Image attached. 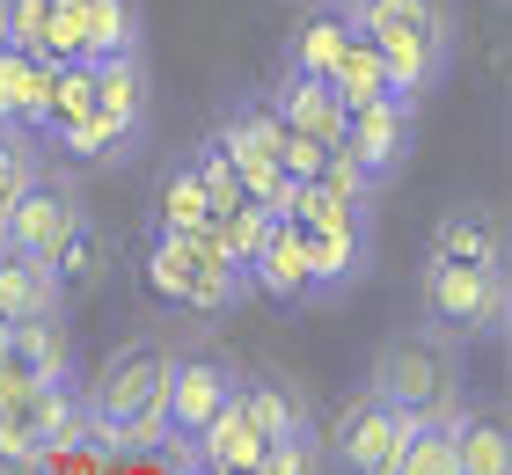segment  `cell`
<instances>
[{
  "instance_id": "6da1fadb",
  "label": "cell",
  "mask_w": 512,
  "mask_h": 475,
  "mask_svg": "<svg viewBox=\"0 0 512 475\" xmlns=\"http://www.w3.org/2000/svg\"><path fill=\"white\" fill-rule=\"evenodd\" d=\"M359 388H374L381 402H395L410 424H454L461 402H469V388H461V344L432 337L425 322H417V329H395V337L374 344Z\"/></svg>"
},
{
  "instance_id": "7a4b0ae2",
  "label": "cell",
  "mask_w": 512,
  "mask_h": 475,
  "mask_svg": "<svg viewBox=\"0 0 512 475\" xmlns=\"http://www.w3.org/2000/svg\"><path fill=\"white\" fill-rule=\"evenodd\" d=\"M139 278L161 307H176L183 322H220L249 300V271L220 264L198 234H147V256H139Z\"/></svg>"
},
{
  "instance_id": "3957f363",
  "label": "cell",
  "mask_w": 512,
  "mask_h": 475,
  "mask_svg": "<svg viewBox=\"0 0 512 475\" xmlns=\"http://www.w3.org/2000/svg\"><path fill=\"white\" fill-rule=\"evenodd\" d=\"M417 322L447 344H491L512 322V285L505 271H476V264H432L417 271Z\"/></svg>"
},
{
  "instance_id": "277c9868",
  "label": "cell",
  "mask_w": 512,
  "mask_h": 475,
  "mask_svg": "<svg viewBox=\"0 0 512 475\" xmlns=\"http://www.w3.org/2000/svg\"><path fill=\"white\" fill-rule=\"evenodd\" d=\"M169 366H176V344H169V337H132V344H118L96 373L81 380L88 439H103V454H110V432H118L132 410H147V402L161 395Z\"/></svg>"
},
{
  "instance_id": "5b68a950",
  "label": "cell",
  "mask_w": 512,
  "mask_h": 475,
  "mask_svg": "<svg viewBox=\"0 0 512 475\" xmlns=\"http://www.w3.org/2000/svg\"><path fill=\"white\" fill-rule=\"evenodd\" d=\"M403 439H410V417L395 410V402H381L374 388H352L344 410L330 417V432H322V468H337V475H388L395 454H403Z\"/></svg>"
},
{
  "instance_id": "8992f818",
  "label": "cell",
  "mask_w": 512,
  "mask_h": 475,
  "mask_svg": "<svg viewBox=\"0 0 512 475\" xmlns=\"http://www.w3.org/2000/svg\"><path fill=\"white\" fill-rule=\"evenodd\" d=\"M88 220V198H81V176H52V169H37V183L22 190V198L0 212V249L8 256H37V264H52L59 242Z\"/></svg>"
},
{
  "instance_id": "52a82bcc",
  "label": "cell",
  "mask_w": 512,
  "mask_h": 475,
  "mask_svg": "<svg viewBox=\"0 0 512 475\" xmlns=\"http://www.w3.org/2000/svg\"><path fill=\"white\" fill-rule=\"evenodd\" d=\"M344 147H352V161L388 190L395 176L410 169V147H417V103H403V95H374V103L344 110Z\"/></svg>"
},
{
  "instance_id": "ba28073f",
  "label": "cell",
  "mask_w": 512,
  "mask_h": 475,
  "mask_svg": "<svg viewBox=\"0 0 512 475\" xmlns=\"http://www.w3.org/2000/svg\"><path fill=\"white\" fill-rule=\"evenodd\" d=\"M235 359L227 351H213V344H191V351H176V366H169V380H161V410H169V432L176 439H191L205 417L220 410L227 395H235Z\"/></svg>"
},
{
  "instance_id": "9c48e42d",
  "label": "cell",
  "mask_w": 512,
  "mask_h": 475,
  "mask_svg": "<svg viewBox=\"0 0 512 475\" xmlns=\"http://www.w3.org/2000/svg\"><path fill=\"white\" fill-rule=\"evenodd\" d=\"M344 30L352 37H417L454 59V8L447 0H344Z\"/></svg>"
},
{
  "instance_id": "30bf717a",
  "label": "cell",
  "mask_w": 512,
  "mask_h": 475,
  "mask_svg": "<svg viewBox=\"0 0 512 475\" xmlns=\"http://www.w3.org/2000/svg\"><path fill=\"white\" fill-rule=\"evenodd\" d=\"M425 256L432 264H476V271H505V256H512V242H505V220L491 205H447L432 220V234H425Z\"/></svg>"
},
{
  "instance_id": "8fae6325",
  "label": "cell",
  "mask_w": 512,
  "mask_h": 475,
  "mask_svg": "<svg viewBox=\"0 0 512 475\" xmlns=\"http://www.w3.org/2000/svg\"><path fill=\"white\" fill-rule=\"evenodd\" d=\"M88 66H96V110L132 139V147H147V125H154V74H147V52H110V59H88Z\"/></svg>"
},
{
  "instance_id": "7c38bea8",
  "label": "cell",
  "mask_w": 512,
  "mask_h": 475,
  "mask_svg": "<svg viewBox=\"0 0 512 475\" xmlns=\"http://www.w3.org/2000/svg\"><path fill=\"white\" fill-rule=\"evenodd\" d=\"M264 95H271V110H278V125H286V132L315 139V147H344V103H337L330 81L278 66V81H271Z\"/></svg>"
},
{
  "instance_id": "4fadbf2b",
  "label": "cell",
  "mask_w": 512,
  "mask_h": 475,
  "mask_svg": "<svg viewBox=\"0 0 512 475\" xmlns=\"http://www.w3.org/2000/svg\"><path fill=\"white\" fill-rule=\"evenodd\" d=\"M249 293H264L278 307H308V242L293 220H271V234L249 256Z\"/></svg>"
},
{
  "instance_id": "5bb4252c",
  "label": "cell",
  "mask_w": 512,
  "mask_h": 475,
  "mask_svg": "<svg viewBox=\"0 0 512 475\" xmlns=\"http://www.w3.org/2000/svg\"><path fill=\"white\" fill-rule=\"evenodd\" d=\"M44 103H52V59L0 44V125L15 132H44Z\"/></svg>"
},
{
  "instance_id": "9a60e30c",
  "label": "cell",
  "mask_w": 512,
  "mask_h": 475,
  "mask_svg": "<svg viewBox=\"0 0 512 475\" xmlns=\"http://www.w3.org/2000/svg\"><path fill=\"white\" fill-rule=\"evenodd\" d=\"M37 315H66L59 271L37 264V256H8L0 249V322H37Z\"/></svg>"
},
{
  "instance_id": "2e32d148",
  "label": "cell",
  "mask_w": 512,
  "mask_h": 475,
  "mask_svg": "<svg viewBox=\"0 0 512 475\" xmlns=\"http://www.w3.org/2000/svg\"><path fill=\"white\" fill-rule=\"evenodd\" d=\"M447 432H454L461 475H512V432H505L498 402H461V417L447 424Z\"/></svg>"
},
{
  "instance_id": "e0dca14e",
  "label": "cell",
  "mask_w": 512,
  "mask_h": 475,
  "mask_svg": "<svg viewBox=\"0 0 512 475\" xmlns=\"http://www.w3.org/2000/svg\"><path fill=\"white\" fill-rule=\"evenodd\" d=\"M8 359L30 366L37 380H81V373H74V329H66V315L8 322Z\"/></svg>"
},
{
  "instance_id": "ac0fdd59",
  "label": "cell",
  "mask_w": 512,
  "mask_h": 475,
  "mask_svg": "<svg viewBox=\"0 0 512 475\" xmlns=\"http://www.w3.org/2000/svg\"><path fill=\"white\" fill-rule=\"evenodd\" d=\"M344 44H352L344 15H337V8H308V15L293 22V37H286V66H293V74L330 81V74H337V59H344Z\"/></svg>"
},
{
  "instance_id": "d6986e66",
  "label": "cell",
  "mask_w": 512,
  "mask_h": 475,
  "mask_svg": "<svg viewBox=\"0 0 512 475\" xmlns=\"http://www.w3.org/2000/svg\"><path fill=\"white\" fill-rule=\"evenodd\" d=\"M220 154H271L278 161V139H286V125H278V110H271V95H235V103L220 110Z\"/></svg>"
},
{
  "instance_id": "ffe728a7",
  "label": "cell",
  "mask_w": 512,
  "mask_h": 475,
  "mask_svg": "<svg viewBox=\"0 0 512 475\" xmlns=\"http://www.w3.org/2000/svg\"><path fill=\"white\" fill-rule=\"evenodd\" d=\"M213 220V198H205V183L191 176V161H169L154 183V227L161 234H198Z\"/></svg>"
},
{
  "instance_id": "44dd1931",
  "label": "cell",
  "mask_w": 512,
  "mask_h": 475,
  "mask_svg": "<svg viewBox=\"0 0 512 475\" xmlns=\"http://www.w3.org/2000/svg\"><path fill=\"white\" fill-rule=\"evenodd\" d=\"M147 22H139V0H81V44L88 59H110V52H147Z\"/></svg>"
},
{
  "instance_id": "7402d4cb",
  "label": "cell",
  "mask_w": 512,
  "mask_h": 475,
  "mask_svg": "<svg viewBox=\"0 0 512 475\" xmlns=\"http://www.w3.org/2000/svg\"><path fill=\"white\" fill-rule=\"evenodd\" d=\"M52 271H59V285H66V300H74V293H96V285H103V271H110V234L96 227V212H88V220L59 242Z\"/></svg>"
},
{
  "instance_id": "603a6c76",
  "label": "cell",
  "mask_w": 512,
  "mask_h": 475,
  "mask_svg": "<svg viewBox=\"0 0 512 475\" xmlns=\"http://www.w3.org/2000/svg\"><path fill=\"white\" fill-rule=\"evenodd\" d=\"M256 475H322V432H315V410H300L278 439H264V454H256Z\"/></svg>"
},
{
  "instance_id": "cb8c5ba5",
  "label": "cell",
  "mask_w": 512,
  "mask_h": 475,
  "mask_svg": "<svg viewBox=\"0 0 512 475\" xmlns=\"http://www.w3.org/2000/svg\"><path fill=\"white\" fill-rule=\"evenodd\" d=\"M235 402H242V417L256 424V439H278L300 410H308V395L286 388V380H235Z\"/></svg>"
},
{
  "instance_id": "d4e9b609",
  "label": "cell",
  "mask_w": 512,
  "mask_h": 475,
  "mask_svg": "<svg viewBox=\"0 0 512 475\" xmlns=\"http://www.w3.org/2000/svg\"><path fill=\"white\" fill-rule=\"evenodd\" d=\"M330 88H337V103H344V110H359V103H374V95H388L381 52H374L366 37H352V44H344V59H337V74H330Z\"/></svg>"
},
{
  "instance_id": "484cf974",
  "label": "cell",
  "mask_w": 512,
  "mask_h": 475,
  "mask_svg": "<svg viewBox=\"0 0 512 475\" xmlns=\"http://www.w3.org/2000/svg\"><path fill=\"white\" fill-rule=\"evenodd\" d=\"M388 475H461L454 432L447 424H410V439H403V454H395Z\"/></svg>"
},
{
  "instance_id": "4316f807",
  "label": "cell",
  "mask_w": 512,
  "mask_h": 475,
  "mask_svg": "<svg viewBox=\"0 0 512 475\" xmlns=\"http://www.w3.org/2000/svg\"><path fill=\"white\" fill-rule=\"evenodd\" d=\"M183 161H191V176L205 183V198H213V212H227V205H242V183H235V161H227V154H220V139H213V132H205V139H198V147H191V154H183Z\"/></svg>"
},
{
  "instance_id": "83f0119b",
  "label": "cell",
  "mask_w": 512,
  "mask_h": 475,
  "mask_svg": "<svg viewBox=\"0 0 512 475\" xmlns=\"http://www.w3.org/2000/svg\"><path fill=\"white\" fill-rule=\"evenodd\" d=\"M315 183L330 190V198H381V183L352 161V147H330L322 154V169H315Z\"/></svg>"
},
{
  "instance_id": "f1b7e54d",
  "label": "cell",
  "mask_w": 512,
  "mask_h": 475,
  "mask_svg": "<svg viewBox=\"0 0 512 475\" xmlns=\"http://www.w3.org/2000/svg\"><path fill=\"white\" fill-rule=\"evenodd\" d=\"M52 8L59 0H8V44L44 59V30H52Z\"/></svg>"
},
{
  "instance_id": "f546056e",
  "label": "cell",
  "mask_w": 512,
  "mask_h": 475,
  "mask_svg": "<svg viewBox=\"0 0 512 475\" xmlns=\"http://www.w3.org/2000/svg\"><path fill=\"white\" fill-rule=\"evenodd\" d=\"M0 44H8V0H0Z\"/></svg>"
},
{
  "instance_id": "4dcf8cb0",
  "label": "cell",
  "mask_w": 512,
  "mask_h": 475,
  "mask_svg": "<svg viewBox=\"0 0 512 475\" xmlns=\"http://www.w3.org/2000/svg\"><path fill=\"white\" fill-rule=\"evenodd\" d=\"M0 359H8V322H0Z\"/></svg>"
},
{
  "instance_id": "1f68e13d",
  "label": "cell",
  "mask_w": 512,
  "mask_h": 475,
  "mask_svg": "<svg viewBox=\"0 0 512 475\" xmlns=\"http://www.w3.org/2000/svg\"><path fill=\"white\" fill-rule=\"evenodd\" d=\"M308 8H344V0H308Z\"/></svg>"
}]
</instances>
